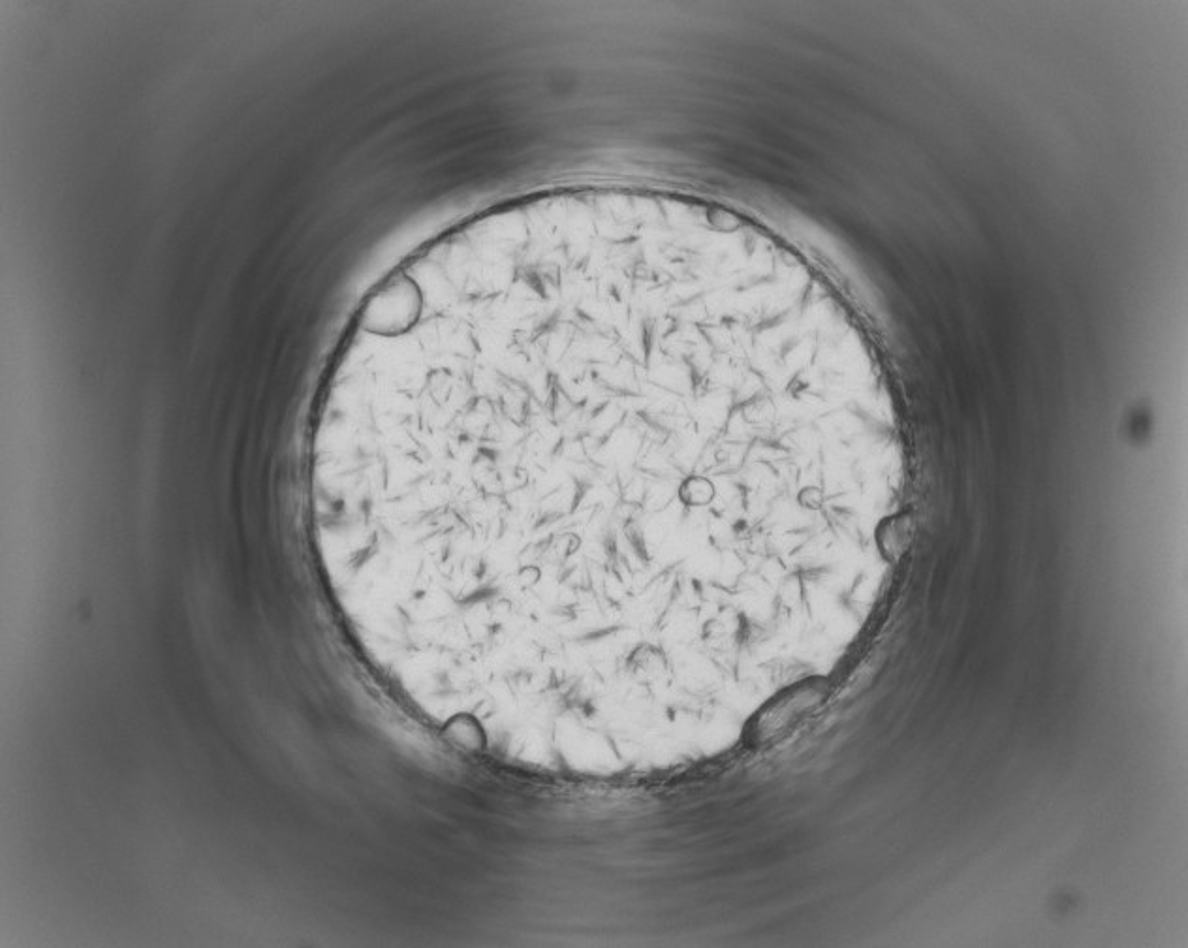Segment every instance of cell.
<instances>
[{"mask_svg":"<svg viewBox=\"0 0 1188 948\" xmlns=\"http://www.w3.org/2000/svg\"><path fill=\"white\" fill-rule=\"evenodd\" d=\"M820 695L814 691L813 687H794L788 691V698L784 700H773L766 710L764 715H758L756 723L752 732L760 736V740H767L769 736L781 732L782 728L796 723L799 717H803L801 713L809 710L814 704V700H818Z\"/></svg>","mask_w":1188,"mask_h":948,"instance_id":"cell-1","label":"cell"},{"mask_svg":"<svg viewBox=\"0 0 1188 948\" xmlns=\"http://www.w3.org/2000/svg\"><path fill=\"white\" fill-rule=\"evenodd\" d=\"M679 495L687 506H705L715 499V486L704 476H692L685 480Z\"/></svg>","mask_w":1188,"mask_h":948,"instance_id":"cell-2","label":"cell"}]
</instances>
